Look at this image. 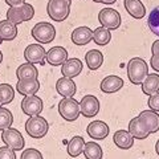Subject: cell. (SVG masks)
I'll use <instances>...</instances> for the list:
<instances>
[{
  "mask_svg": "<svg viewBox=\"0 0 159 159\" xmlns=\"http://www.w3.org/2000/svg\"><path fill=\"white\" fill-rule=\"evenodd\" d=\"M148 74V66L141 57H133L127 62V77L134 85H141Z\"/></svg>",
  "mask_w": 159,
  "mask_h": 159,
  "instance_id": "obj_1",
  "label": "cell"
},
{
  "mask_svg": "<svg viewBox=\"0 0 159 159\" xmlns=\"http://www.w3.org/2000/svg\"><path fill=\"white\" fill-rule=\"evenodd\" d=\"M70 4L72 0H49L47 6L48 16L53 21H64L69 17L70 13Z\"/></svg>",
  "mask_w": 159,
  "mask_h": 159,
  "instance_id": "obj_2",
  "label": "cell"
},
{
  "mask_svg": "<svg viewBox=\"0 0 159 159\" xmlns=\"http://www.w3.org/2000/svg\"><path fill=\"white\" fill-rule=\"evenodd\" d=\"M34 16V8L29 3L20 4L16 7H9L7 11V20L13 24H21L24 21H29Z\"/></svg>",
  "mask_w": 159,
  "mask_h": 159,
  "instance_id": "obj_3",
  "label": "cell"
},
{
  "mask_svg": "<svg viewBox=\"0 0 159 159\" xmlns=\"http://www.w3.org/2000/svg\"><path fill=\"white\" fill-rule=\"evenodd\" d=\"M58 113L65 121L74 122L80 117V102L73 97H64L58 102Z\"/></svg>",
  "mask_w": 159,
  "mask_h": 159,
  "instance_id": "obj_4",
  "label": "cell"
},
{
  "mask_svg": "<svg viewBox=\"0 0 159 159\" xmlns=\"http://www.w3.org/2000/svg\"><path fill=\"white\" fill-rule=\"evenodd\" d=\"M49 123L44 117L32 116L25 123V131L32 138H43L48 134Z\"/></svg>",
  "mask_w": 159,
  "mask_h": 159,
  "instance_id": "obj_5",
  "label": "cell"
},
{
  "mask_svg": "<svg viewBox=\"0 0 159 159\" xmlns=\"http://www.w3.org/2000/svg\"><path fill=\"white\" fill-rule=\"evenodd\" d=\"M32 37L40 44H49L56 37V29L52 24L47 21H40L32 28Z\"/></svg>",
  "mask_w": 159,
  "mask_h": 159,
  "instance_id": "obj_6",
  "label": "cell"
},
{
  "mask_svg": "<svg viewBox=\"0 0 159 159\" xmlns=\"http://www.w3.org/2000/svg\"><path fill=\"white\" fill-rule=\"evenodd\" d=\"M98 20H99V23H101V25H103L107 29H110V31L118 29L119 27H121V23H122L121 15H119V12L114 8L101 9L99 13H98Z\"/></svg>",
  "mask_w": 159,
  "mask_h": 159,
  "instance_id": "obj_7",
  "label": "cell"
},
{
  "mask_svg": "<svg viewBox=\"0 0 159 159\" xmlns=\"http://www.w3.org/2000/svg\"><path fill=\"white\" fill-rule=\"evenodd\" d=\"M2 139L8 147H11L15 151L23 150L24 145H25V141H24V138L21 134H20V131H17L16 129H11V127L3 130Z\"/></svg>",
  "mask_w": 159,
  "mask_h": 159,
  "instance_id": "obj_8",
  "label": "cell"
},
{
  "mask_svg": "<svg viewBox=\"0 0 159 159\" xmlns=\"http://www.w3.org/2000/svg\"><path fill=\"white\" fill-rule=\"evenodd\" d=\"M43 99L37 97L36 94L33 96H24L21 101V110L24 114L32 117V116H40V113L43 111Z\"/></svg>",
  "mask_w": 159,
  "mask_h": 159,
  "instance_id": "obj_9",
  "label": "cell"
},
{
  "mask_svg": "<svg viewBox=\"0 0 159 159\" xmlns=\"http://www.w3.org/2000/svg\"><path fill=\"white\" fill-rule=\"evenodd\" d=\"M99 109H101V105H99L98 98L96 96H92V94L85 96L80 102V111L86 118H92L97 116L99 113Z\"/></svg>",
  "mask_w": 159,
  "mask_h": 159,
  "instance_id": "obj_10",
  "label": "cell"
},
{
  "mask_svg": "<svg viewBox=\"0 0 159 159\" xmlns=\"http://www.w3.org/2000/svg\"><path fill=\"white\" fill-rule=\"evenodd\" d=\"M45 56L47 51L43 45H39V44H29L24 51V57H25L27 62L31 64H43Z\"/></svg>",
  "mask_w": 159,
  "mask_h": 159,
  "instance_id": "obj_11",
  "label": "cell"
},
{
  "mask_svg": "<svg viewBox=\"0 0 159 159\" xmlns=\"http://www.w3.org/2000/svg\"><path fill=\"white\" fill-rule=\"evenodd\" d=\"M66 60H68V51L62 47H53L47 52L45 56V61L52 66L62 65Z\"/></svg>",
  "mask_w": 159,
  "mask_h": 159,
  "instance_id": "obj_12",
  "label": "cell"
},
{
  "mask_svg": "<svg viewBox=\"0 0 159 159\" xmlns=\"http://www.w3.org/2000/svg\"><path fill=\"white\" fill-rule=\"evenodd\" d=\"M138 118L145 123V126L148 129L150 134L159 131V114L154 110H143L139 113Z\"/></svg>",
  "mask_w": 159,
  "mask_h": 159,
  "instance_id": "obj_13",
  "label": "cell"
},
{
  "mask_svg": "<svg viewBox=\"0 0 159 159\" xmlns=\"http://www.w3.org/2000/svg\"><path fill=\"white\" fill-rule=\"evenodd\" d=\"M72 43L78 47H84L93 40V31L89 27H78L72 32Z\"/></svg>",
  "mask_w": 159,
  "mask_h": 159,
  "instance_id": "obj_14",
  "label": "cell"
},
{
  "mask_svg": "<svg viewBox=\"0 0 159 159\" xmlns=\"http://www.w3.org/2000/svg\"><path fill=\"white\" fill-rule=\"evenodd\" d=\"M81 72H82V62L81 60H78L76 57L66 60L61 65V73L64 77L73 78V77H77Z\"/></svg>",
  "mask_w": 159,
  "mask_h": 159,
  "instance_id": "obj_15",
  "label": "cell"
},
{
  "mask_svg": "<svg viewBox=\"0 0 159 159\" xmlns=\"http://www.w3.org/2000/svg\"><path fill=\"white\" fill-rule=\"evenodd\" d=\"M56 90L62 97H73L77 92V85L72 78L61 77L56 82Z\"/></svg>",
  "mask_w": 159,
  "mask_h": 159,
  "instance_id": "obj_16",
  "label": "cell"
},
{
  "mask_svg": "<svg viewBox=\"0 0 159 159\" xmlns=\"http://www.w3.org/2000/svg\"><path fill=\"white\" fill-rule=\"evenodd\" d=\"M86 133L93 139H105L109 135V126L103 121H93L86 127Z\"/></svg>",
  "mask_w": 159,
  "mask_h": 159,
  "instance_id": "obj_17",
  "label": "cell"
},
{
  "mask_svg": "<svg viewBox=\"0 0 159 159\" xmlns=\"http://www.w3.org/2000/svg\"><path fill=\"white\" fill-rule=\"evenodd\" d=\"M99 88L103 93H116L123 88V80L118 76H107L101 81Z\"/></svg>",
  "mask_w": 159,
  "mask_h": 159,
  "instance_id": "obj_18",
  "label": "cell"
},
{
  "mask_svg": "<svg viewBox=\"0 0 159 159\" xmlns=\"http://www.w3.org/2000/svg\"><path fill=\"white\" fill-rule=\"evenodd\" d=\"M129 133H130L133 135V138H135V139H146L148 135H150L148 129L145 126V123H143L138 117L133 118L130 121V123H129Z\"/></svg>",
  "mask_w": 159,
  "mask_h": 159,
  "instance_id": "obj_19",
  "label": "cell"
},
{
  "mask_svg": "<svg viewBox=\"0 0 159 159\" xmlns=\"http://www.w3.org/2000/svg\"><path fill=\"white\" fill-rule=\"evenodd\" d=\"M40 89L37 80H19L16 84V90L23 96H33Z\"/></svg>",
  "mask_w": 159,
  "mask_h": 159,
  "instance_id": "obj_20",
  "label": "cell"
},
{
  "mask_svg": "<svg viewBox=\"0 0 159 159\" xmlns=\"http://www.w3.org/2000/svg\"><path fill=\"white\" fill-rule=\"evenodd\" d=\"M113 141H114V145L119 148H122V150H129V148H131L134 145L133 135L126 130L116 131V134L113 135Z\"/></svg>",
  "mask_w": 159,
  "mask_h": 159,
  "instance_id": "obj_21",
  "label": "cell"
},
{
  "mask_svg": "<svg viewBox=\"0 0 159 159\" xmlns=\"http://www.w3.org/2000/svg\"><path fill=\"white\" fill-rule=\"evenodd\" d=\"M127 13L134 19H143L146 15V8L141 0H125L123 2Z\"/></svg>",
  "mask_w": 159,
  "mask_h": 159,
  "instance_id": "obj_22",
  "label": "cell"
},
{
  "mask_svg": "<svg viewBox=\"0 0 159 159\" xmlns=\"http://www.w3.org/2000/svg\"><path fill=\"white\" fill-rule=\"evenodd\" d=\"M17 36L16 24L9 20H2L0 21V41H11Z\"/></svg>",
  "mask_w": 159,
  "mask_h": 159,
  "instance_id": "obj_23",
  "label": "cell"
},
{
  "mask_svg": "<svg viewBox=\"0 0 159 159\" xmlns=\"http://www.w3.org/2000/svg\"><path fill=\"white\" fill-rule=\"evenodd\" d=\"M16 77L17 80H37L39 72L36 66H34V64L25 62V64H21L16 69Z\"/></svg>",
  "mask_w": 159,
  "mask_h": 159,
  "instance_id": "obj_24",
  "label": "cell"
},
{
  "mask_svg": "<svg viewBox=\"0 0 159 159\" xmlns=\"http://www.w3.org/2000/svg\"><path fill=\"white\" fill-rule=\"evenodd\" d=\"M142 92L143 94L151 96L159 92V74L152 73V74H147V77L145 78V81L142 84Z\"/></svg>",
  "mask_w": 159,
  "mask_h": 159,
  "instance_id": "obj_25",
  "label": "cell"
},
{
  "mask_svg": "<svg viewBox=\"0 0 159 159\" xmlns=\"http://www.w3.org/2000/svg\"><path fill=\"white\" fill-rule=\"evenodd\" d=\"M85 61L90 70H97L103 64V54L101 51H98V49H90V51L85 54Z\"/></svg>",
  "mask_w": 159,
  "mask_h": 159,
  "instance_id": "obj_26",
  "label": "cell"
},
{
  "mask_svg": "<svg viewBox=\"0 0 159 159\" xmlns=\"http://www.w3.org/2000/svg\"><path fill=\"white\" fill-rule=\"evenodd\" d=\"M84 147H85V141H84V138L80 137V135H76L69 141L66 151L72 158H76L84 152Z\"/></svg>",
  "mask_w": 159,
  "mask_h": 159,
  "instance_id": "obj_27",
  "label": "cell"
},
{
  "mask_svg": "<svg viewBox=\"0 0 159 159\" xmlns=\"http://www.w3.org/2000/svg\"><path fill=\"white\" fill-rule=\"evenodd\" d=\"M111 40V33H110V29L105 28L103 25H101L99 28H96L93 31V41L97 44V45H101V47H105L110 43Z\"/></svg>",
  "mask_w": 159,
  "mask_h": 159,
  "instance_id": "obj_28",
  "label": "cell"
},
{
  "mask_svg": "<svg viewBox=\"0 0 159 159\" xmlns=\"http://www.w3.org/2000/svg\"><path fill=\"white\" fill-rule=\"evenodd\" d=\"M84 155L86 159H101L103 157L101 146L96 142H88L84 147Z\"/></svg>",
  "mask_w": 159,
  "mask_h": 159,
  "instance_id": "obj_29",
  "label": "cell"
},
{
  "mask_svg": "<svg viewBox=\"0 0 159 159\" xmlns=\"http://www.w3.org/2000/svg\"><path fill=\"white\" fill-rule=\"evenodd\" d=\"M147 25L150 28V31L159 37V6L155 7L148 15L147 19Z\"/></svg>",
  "mask_w": 159,
  "mask_h": 159,
  "instance_id": "obj_30",
  "label": "cell"
},
{
  "mask_svg": "<svg viewBox=\"0 0 159 159\" xmlns=\"http://www.w3.org/2000/svg\"><path fill=\"white\" fill-rule=\"evenodd\" d=\"M13 123V116L12 113L6 107H0V131L9 129Z\"/></svg>",
  "mask_w": 159,
  "mask_h": 159,
  "instance_id": "obj_31",
  "label": "cell"
},
{
  "mask_svg": "<svg viewBox=\"0 0 159 159\" xmlns=\"http://www.w3.org/2000/svg\"><path fill=\"white\" fill-rule=\"evenodd\" d=\"M0 94L3 98V105L11 103L15 98V90L9 84H0Z\"/></svg>",
  "mask_w": 159,
  "mask_h": 159,
  "instance_id": "obj_32",
  "label": "cell"
},
{
  "mask_svg": "<svg viewBox=\"0 0 159 159\" xmlns=\"http://www.w3.org/2000/svg\"><path fill=\"white\" fill-rule=\"evenodd\" d=\"M20 159H44V158L41 155V152L36 150V148H27V150L23 151Z\"/></svg>",
  "mask_w": 159,
  "mask_h": 159,
  "instance_id": "obj_33",
  "label": "cell"
},
{
  "mask_svg": "<svg viewBox=\"0 0 159 159\" xmlns=\"http://www.w3.org/2000/svg\"><path fill=\"white\" fill-rule=\"evenodd\" d=\"M0 159H16L15 150H12V148L8 146L0 147Z\"/></svg>",
  "mask_w": 159,
  "mask_h": 159,
  "instance_id": "obj_34",
  "label": "cell"
},
{
  "mask_svg": "<svg viewBox=\"0 0 159 159\" xmlns=\"http://www.w3.org/2000/svg\"><path fill=\"white\" fill-rule=\"evenodd\" d=\"M148 107L154 111H159V92L155 94H151L150 98H148Z\"/></svg>",
  "mask_w": 159,
  "mask_h": 159,
  "instance_id": "obj_35",
  "label": "cell"
},
{
  "mask_svg": "<svg viewBox=\"0 0 159 159\" xmlns=\"http://www.w3.org/2000/svg\"><path fill=\"white\" fill-rule=\"evenodd\" d=\"M150 65L155 72L159 73V53L158 54H152V57L150 60Z\"/></svg>",
  "mask_w": 159,
  "mask_h": 159,
  "instance_id": "obj_36",
  "label": "cell"
},
{
  "mask_svg": "<svg viewBox=\"0 0 159 159\" xmlns=\"http://www.w3.org/2000/svg\"><path fill=\"white\" fill-rule=\"evenodd\" d=\"M6 3L9 7H16V6H20V4H24L25 0H6Z\"/></svg>",
  "mask_w": 159,
  "mask_h": 159,
  "instance_id": "obj_37",
  "label": "cell"
},
{
  "mask_svg": "<svg viewBox=\"0 0 159 159\" xmlns=\"http://www.w3.org/2000/svg\"><path fill=\"white\" fill-rule=\"evenodd\" d=\"M151 53L152 54H158L159 53V40H157V41L152 43V45H151Z\"/></svg>",
  "mask_w": 159,
  "mask_h": 159,
  "instance_id": "obj_38",
  "label": "cell"
},
{
  "mask_svg": "<svg viewBox=\"0 0 159 159\" xmlns=\"http://www.w3.org/2000/svg\"><path fill=\"white\" fill-rule=\"evenodd\" d=\"M117 0H103V4H106V6H111V4H114Z\"/></svg>",
  "mask_w": 159,
  "mask_h": 159,
  "instance_id": "obj_39",
  "label": "cell"
},
{
  "mask_svg": "<svg viewBox=\"0 0 159 159\" xmlns=\"http://www.w3.org/2000/svg\"><path fill=\"white\" fill-rule=\"evenodd\" d=\"M155 151H157V154L159 155V139H158L157 143H155Z\"/></svg>",
  "mask_w": 159,
  "mask_h": 159,
  "instance_id": "obj_40",
  "label": "cell"
},
{
  "mask_svg": "<svg viewBox=\"0 0 159 159\" xmlns=\"http://www.w3.org/2000/svg\"><path fill=\"white\" fill-rule=\"evenodd\" d=\"M2 61H3V53L0 51V64H2Z\"/></svg>",
  "mask_w": 159,
  "mask_h": 159,
  "instance_id": "obj_41",
  "label": "cell"
},
{
  "mask_svg": "<svg viewBox=\"0 0 159 159\" xmlns=\"http://www.w3.org/2000/svg\"><path fill=\"white\" fill-rule=\"evenodd\" d=\"M93 2H94V3H102V4H103V0H93Z\"/></svg>",
  "mask_w": 159,
  "mask_h": 159,
  "instance_id": "obj_42",
  "label": "cell"
},
{
  "mask_svg": "<svg viewBox=\"0 0 159 159\" xmlns=\"http://www.w3.org/2000/svg\"><path fill=\"white\" fill-rule=\"evenodd\" d=\"M2 105H3V98H2V94H0V107H2Z\"/></svg>",
  "mask_w": 159,
  "mask_h": 159,
  "instance_id": "obj_43",
  "label": "cell"
}]
</instances>
